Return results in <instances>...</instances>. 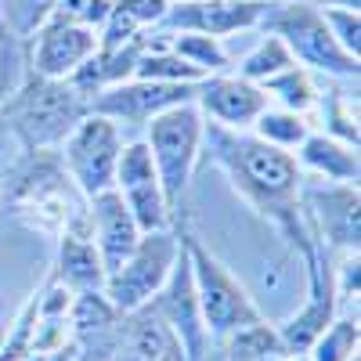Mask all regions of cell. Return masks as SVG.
<instances>
[{"instance_id":"8992f818","label":"cell","mask_w":361,"mask_h":361,"mask_svg":"<svg viewBox=\"0 0 361 361\" xmlns=\"http://www.w3.org/2000/svg\"><path fill=\"white\" fill-rule=\"evenodd\" d=\"M202 127H206V119L195 109V102L166 109L145 123V130H148L145 145L152 152L163 195L177 217H180V199H185L192 177H195V166L202 159Z\"/></svg>"},{"instance_id":"4316f807","label":"cell","mask_w":361,"mask_h":361,"mask_svg":"<svg viewBox=\"0 0 361 361\" xmlns=\"http://www.w3.org/2000/svg\"><path fill=\"white\" fill-rule=\"evenodd\" d=\"M314 109H322V119H325L322 134L357 148V141H361V134H357V94L350 98L347 90H329V94H318Z\"/></svg>"},{"instance_id":"f546056e","label":"cell","mask_w":361,"mask_h":361,"mask_svg":"<svg viewBox=\"0 0 361 361\" xmlns=\"http://www.w3.org/2000/svg\"><path fill=\"white\" fill-rule=\"evenodd\" d=\"M112 4L116 0H58L54 4V15L58 22H69V25H83V29H98L109 22L112 15Z\"/></svg>"},{"instance_id":"484cf974","label":"cell","mask_w":361,"mask_h":361,"mask_svg":"<svg viewBox=\"0 0 361 361\" xmlns=\"http://www.w3.org/2000/svg\"><path fill=\"white\" fill-rule=\"evenodd\" d=\"M260 141L267 145H275L282 148V152H296L300 145H304V137L311 134V119L307 116H300V112H289V109H279V105H267L260 116H257V123L250 127Z\"/></svg>"},{"instance_id":"3957f363","label":"cell","mask_w":361,"mask_h":361,"mask_svg":"<svg viewBox=\"0 0 361 361\" xmlns=\"http://www.w3.org/2000/svg\"><path fill=\"white\" fill-rule=\"evenodd\" d=\"M0 116L22 152H58L80 119L90 116V102L69 80H47L25 69L15 94L0 98Z\"/></svg>"},{"instance_id":"8fae6325","label":"cell","mask_w":361,"mask_h":361,"mask_svg":"<svg viewBox=\"0 0 361 361\" xmlns=\"http://www.w3.org/2000/svg\"><path fill=\"white\" fill-rule=\"evenodd\" d=\"M180 224H185V217H180ZM148 307H152L170 325V333L180 340L185 361H206L209 357V333H206V322H202V311H199L185 235H180V253L170 267V279L163 282V289L152 300H148Z\"/></svg>"},{"instance_id":"83f0119b","label":"cell","mask_w":361,"mask_h":361,"mask_svg":"<svg viewBox=\"0 0 361 361\" xmlns=\"http://www.w3.org/2000/svg\"><path fill=\"white\" fill-rule=\"evenodd\" d=\"M289 66H296V58L289 54V47L271 33V37H264L246 58H243V66H238V73L235 76H243V80H250V83H264L267 76H275V73H282V69H289Z\"/></svg>"},{"instance_id":"44dd1931","label":"cell","mask_w":361,"mask_h":361,"mask_svg":"<svg viewBox=\"0 0 361 361\" xmlns=\"http://www.w3.org/2000/svg\"><path fill=\"white\" fill-rule=\"evenodd\" d=\"M123 347H130L145 361H185L180 340L148 304L123 314Z\"/></svg>"},{"instance_id":"cb8c5ba5","label":"cell","mask_w":361,"mask_h":361,"mask_svg":"<svg viewBox=\"0 0 361 361\" xmlns=\"http://www.w3.org/2000/svg\"><path fill=\"white\" fill-rule=\"evenodd\" d=\"M357 343H361L357 311H340L318 333V340L307 347V357L311 361H354L357 357Z\"/></svg>"},{"instance_id":"e575fe53","label":"cell","mask_w":361,"mask_h":361,"mask_svg":"<svg viewBox=\"0 0 361 361\" xmlns=\"http://www.w3.org/2000/svg\"><path fill=\"white\" fill-rule=\"evenodd\" d=\"M282 361H311V357H307V354H286Z\"/></svg>"},{"instance_id":"4dcf8cb0","label":"cell","mask_w":361,"mask_h":361,"mask_svg":"<svg viewBox=\"0 0 361 361\" xmlns=\"http://www.w3.org/2000/svg\"><path fill=\"white\" fill-rule=\"evenodd\" d=\"M322 18L329 25V33H333V40L350 54V58H361V15L354 8H336L329 4L322 8Z\"/></svg>"},{"instance_id":"7402d4cb","label":"cell","mask_w":361,"mask_h":361,"mask_svg":"<svg viewBox=\"0 0 361 361\" xmlns=\"http://www.w3.org/2000/svg\"><path fill=\"white\" fill-rule=\"evenodd\" d=\"M260 90L267 94V105H279V109H289V112H300V116H307L318 105V94H322V87L314 83V73L304 69V66H289L275 76H267L260 83Z\"/></svg>"},{"instance_id":"4fadbf2b","label":"cell","mask_w":361,"mask_h":361,"mask_svg":"<svg viewBox=\"0 0 361 361\" xmlns=\"http://www.w3.org/2000/svg\"><path fill=\"white\" fill-rule=\"evenodd\" d=\"M275 0H173L159 25L170 33H206V37H231L238 29H253L264 22Z\"/></svg>"},{"instance_id":"ba28073f","label":"cell","mask_w":361,"mask_h":361,"mask_svg":"<svg viewBox=\"0 0 361 361\" xmlns=\"http://www.w3.org/2000/svg\"><path fill=\"white\" fill-rule=\"evenodd\" d=\"M304 264L307 293L282 325H275L279 343L286 354H307V347L318 340V333L340 314V296H336V279H333V253L322 246V238L311 235V243L296 253Z\"/></svg>"},{"instance_id":"7a4b0ae2","label":"cell","mask_w":361,"mask_h":361,"mask_svg":"<svg viewBox=\"0 0 361 361\" xmlns=\"http://www.w3.org/2000/svg\"><path fill=\"white\" fill-rule=\"evenodd\" d=\"M0 202L4 217L11 214L18 224L58 235L69 221L87 214V199L69 180L58 152H22L0 173Z\"/></svg>"},{"instance_id":"d6a6232c","label":"cell","mask_w":361,"mask_h":361,"mask_svg":"<svg viewBox=\"0 0 361 361\" xmlns=\"http://www.w3.org/2000/svg\"><path fill=\"white\" fill-rule=\"evenodd\" d=\"M112 361H145V357H141V354H134L130 347H119V350L112 354Z\"/></svg>"},{"instance_id":"f1b7e54d","label":"cell","mask_w":361,"mask_h":361,"mask_svg":"<svg viewBox=\"0 0 361 361\" xmlns=\"http://www.w3.org/2000/svg\"><path fill=\"white\" fill-rule=\"evenodd\" d=\"M58 0H0V18L15 40H29L54 15Z\"/></svg>"},{"instance_id":"277c9868","label":"cell","mask_w":361,"mask_h":361,"mask_svg":"<svg viewBox=\"0 0 361 361\" xmlns=\"http://www.w3.org/2000/svg\"><path fill=\"white\" fill-rule=\"evenodd\" d=\"M180 235H185L192 282H195V296H199V311H202V322H206L209 343L231 336L235 329H243V325L260 322L264 311L257 307L250 289L238 282V275L221 257L209 253V246H202V238L188 228V221L180 224Z\"/></svg>"},{"instance_id":"1f68e13d","label":"cell","mask_w":361,"mask_h":361,"mask_svg":"<svg viewBox=\"0 0 361 361\" xmlns=\"http://www.w3.org/2000/svg\"><path fill=\"white\" fill-rule=\"evenodd\" d=\"M18 156H22V148H18V141H15L11 127L4 123V116H0V173H4Z\"/></svg>"},{"instance_id":"ffe728a7","label":"cell","mask_w":361,"mask_h":361,"mask_svg":"<svg viewBox=\"0 0 361 361\" xmlns=\"http://www.w3.org/2000/svg\"><path fill=\"white\" fill-rule=\"evenodd\" d=\"M296 166L304 177H318V180H333V185H357L361 177V163H357V148L329 137L322 130H311L304 137V145L293 152Z\"/></svg>"},{"instance_id":"30bf717a","label":"cell","mask_w":361,"mask_h":361,"mask_svg":"<svg viewBox=\"0 0 361 361\" xmlns=\"http://www.w3.org/2000/svg\"><path fill=\"white\" fill-rule=\"evenodd\" d=\"M300 214L311 235L340 257L361 250V195L357 185H333V180L304 177L300 185Z\"/></svg>"},{"instance_id":"d6986e66","label":"cell","mask_w":361,"mask_h":361,"mask_svg":"<svg viewBox=\"0 0 361 361\" xmlns=\"http://www.w3.org/2000/svg\"><path fill=\"white\" fill-rule=\"evenodd\" d=\"M87 217H90V235H94V246H98V257L105 264V275L116 271L130 257V250L137 246V238L145 235L134 221V214L127 209V202L119 199L116 188L87 199Z\"/></svg>"},{"instance_id":"836d02e7","label":"cell","mask_w":361,"mask_h":361,"mask_svg":"<svg viewBox=\"0 0 361 361\" xmlns=\"http://www.w3.org/2000/svg\"><path fill=\"white\" fill-rule=\"evenodd\" d=\"M314 4H318V0H314ZM322 4H325V0H322ZM329 4H336V8H354V11H357L361 0H329Z\"/></svg>"},{"instance_id":"e0dca14e","label":"cell","mask_w":361,"mask_h":361,"mask_svg":"<svg viewBox=\"0 0 361 361\" xmlns=\"http://www.w3.org/2000/svg\"><path fill=\"white\" fill-rule=\"evenodd\" d=\"M98 51V33L83 25H69L47 18L33 37H29V62L25 69L47 76V80H69L90 54Z\"/></svg>"},{"instance_id":"7c38bea8","label":"cell","mask_w":361,"mask_h":361,"mask_svg":"<svg viewBox=\"0 0 361 361\" xmlns=\"http://www.w3.org/2000/svg\"><path fill=\"white\" fill-rule=\"evenodd\" d=\"M119 199L127 202V209L134 214L141 231H166L177 224V214L170 209L159 173L152 163V152H148L145 141H130L119 152V166H116V185Z\"/></svg>"},{"instance_id":"5b68a950","label":"cell","mask_w":361,"mask_h":361,"mask_svg":"<svg viewBox=\"0 0 361 361\" xmlns=\"http://www.w3.org/2000/svg\"><path fill=\"white\" fill-rule=\"evenodd\" d=\"M260 25L271 29L289 47L296 66L322 73V76H333V80L357 83V58H350L333 40V33H329V25L322 18V8L311 4V0H275Z\"/></svg>"},{"instance_id":"9a60e30c","label":"cell","mask_w":361,"mask_h":361,"mask_svg":"<svg viewBox=\"0 0 361 361\" xmlns=\"http://www.w3.org/2000/svg\"><path fill=\"white\" fill-rule=\"evenodd\" d=\"M69 347L76 361H112L123 347V311L105 293H76L69 307Z\"/></svg>"},{"instance_id":"ac0fdd59","label":"cell","mask_w":361,"mask_h":361,"mask_svg":"<svg viewBox=\"0 0 361 361\" xmlns=\"http://www.w3.org/2000/svg\"><path fill=\"white\" fill-rule=\"evenodd\" d=\"M54 267L51 279L66 286L69 293H102L105 286V264L98 257L94 235H90V217L80 214L54 235Z\"/></svg>"},{"instance_id":"2e32d148","label":"cell","mask_w":361,"mask_h":361,"mask_svg":"<svg viewBox=\"0 0 361 361\" xmlns=\"http://www.w3.org/2000/svg\"><path fill=\"white\" fill-rule=\"evenodd\" d=\"M195 109L206 123H217L228 130H250L257 116L267 109V94L260 83H250L235 73H214L195 83Z\"/></svg>"},{"instance_id":"9c48e42d","label":"cell","mask_w":361,"mask_h":361,"mask_svg":"<svg viewBox=\"0 0 361 361\" xmlns=\"http://www.w3.org/2000/svg\"><path fill=\"white\" fill-rule=\"evenodd\" d=\"M119 152H123L119 123H112V119H105L98 112H90L62 141L58 159H62V166H66L69 180L76 185V192L83 199H94V195H102V192H109L116 185Z\"/></svg>"},{"instance_id":"d4e9b609","label":"cell","mask_w":361,"mask_h":361,"mask_svg":"<svg viewBox=\"0 0 361 361\" xmlns=\"http://www.w3.org/2000/svg\"><path fill=\"white\" fill-rule=\"evenodd\" d=\"M163 40H166V47L180 58V62H188L202 76L231 69V58H228V51H224V44L217 37H206V33H166Z\"/></svg>"},{"instance_id":"5bb4252c","label":"cell","mask_w":361,"mask_h":361,"mask_svg":"<svg viewBox=\"0 0 361 361\" xmlns=\"http://www.w3.org/2000/svg\"><path fill=\"white\" fill-rule=\"evenodd\" d=\"M195 83H159V80H123L116 87H105L102 94L90 98V112H98L112 123H148L166 109L192 105Z\"/></svg>"},{"instance_id":"6da1fadb","label":"cell","mask_w":361,"mask_h":361,"mask_svg":"<svg viewBox=\"0 0 361 361\" xmlns=\"http://www.w3.org/2000/svg\"><path fill=\"white\" fill-rule=\"evenodd\" d=\"M202 159L224 170L228 185L246 199V206L282 235L289 257H296L311 243V231L304 224V214H300L304 173H300L289 152L260 141L253 130H228L217 123H206Z\"/></svg>"},{"instance_id":"52a82bcc","label":"cell","mask_w":361,"mask_h":361,"mask_svg":"<svg viewBox=\"0 0 361 361\" xmlns=\"http://www.w3.org/2000/svg\"><path fill=\"white\" fill-rule=\"evenodd\" d=\"M177 253H180V217L166 231H145L137 238L130 257L105 275V286H102L105 300L123 314L145 307L170 279V267H173Z\"/></svg>"},{"instance_id":"603a6c76","label":"cell","mask_w":361,"mask_h":361,"mask_svg":"<svg viewBox=\"0 0 361 361\" xmlns=\"http://www.w3.org/2000/svg\"><path fill=\"white\" fill-rule=\"evenodd\" d=\"M217 343H221L224 361H275V357L286 354L282 343H279L275 325H271L267 318L235 329L231 336H224V340H217Z\"/></svg>"},{"instance_id":"d590c367","label":"cell","mask_w":361,"mask_h":361,"mask_svg":"<svg viewBox=\"0 0 361 361\" xmlns=\"http://www.w3.org/2000/svg\"><path fill=\"white\" fill-rule=\"evenodd\" d=\"M0 221H4V202H0Z\"/></svg>"}]
</instances>
